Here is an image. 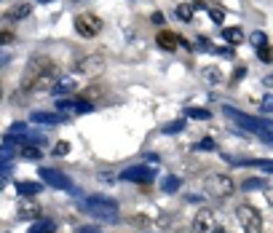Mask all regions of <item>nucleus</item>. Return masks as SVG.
I'll use <instances>...</instances> for the list:
<instances>
[{
  "mask_svg": "<svg viewBox=\"0 0 273 233\" xmlns=\"http://www.w3.org/2000/svg\"><path fill=\"white\" fill-rule=\"evenodd\" d=\"M43 153H40V147H35V145H25V150H22V158H27V161H38Z\"/></svg>",
  "mask_w": 273,
  "mask_h": 233,
  "instance_id": "nucleus-22",
  "label": "nucleus"
},
{
  "mask_svg": "<svg viewBox=\"0 0 273 233\" xmlns=\"http://www.w3.org/2000/svg\"><path fill=\"white\" fill-rule=\"evenodd\" d=\"M38 3H51V0H38Z\"/></svg>",
  "mask_w": 273,
  "mask_h": 233,
  "instance_id": "nucleus-39",
  "label": "nucleus"
},
{
  "mask_svg": "<svg viewBox=\"0 0 273 233\" xmlns=\"http://www.w3.org/2000/svg\"><path fill=\"white\" fill-rule=\"evenodd\" d=\"M156 40H158V46H161V49L163 51H177V49H180V35H177V32H172V30H161L158 35H156Z\"/></svg>",
  "mask_w": 273,
  "mask_h": 233,
  "instance_id": "nucleus-11",
  "label": "nucleus"
},
{
  "mask_svg": "<svg viewBox=\"0 0 273 233\" xmlns=\"http://www.w3.org/2000/svg\"><path fill=\"white\" fill-rule=\"evenodd\" d=\"M209 16H212L215 25H222V22H225V11L222 8H209Z\"/></svg>",
  "mask_w": 273,
  "mask_h": 233,
  "instance_id": "nucleus-29",
  "label": "nucleus"
},
{
  "mask_svg": "<svg viewBox=\"0 0 273 233\" xmlns=\"http://www.w3.org/2000/svg\"><path fill=\"white\" fill-rule=\"evenodd\" d=\"M215 228V212L212 209H201L193 220V233H212Z\"/></svg>",
  "mask_w": 273,
  "mask_h": 233,
  "instance_id": "nucleus-10",
  "label": "nucleus"
},
{
  "mask_svg": "<svg viewBox=\"0 0 273 233\" xmlns=\"http://www.w3.org/2000/svg\"><path fill=\"white\" fill-rule=\"evenodd\" d=\"M222 38L228 40L230 46H239V43H244V30L241 27H225L222 30Z\"/></svg>",
  "mask_w": 273,
  "mask_h": 233,
  "instance_id": "nucleus-16",
  "label": "nucleus"
},
{
  "mask_svg": "<svg viewBox=\"0 0 273 233\" xmlns=\"http://www.w3.org/2000/svg\"><path fill=\"white\" fill-rule=\"evenodd\" d=\"M257 56H260V62H263V65H270V59H273L270 46H268V43H265V46H260V49H257Z\"/></svg>",
  "mask_w": 273,
  "mask_h": 233,
  "instance_id": "nucleus-24",
  "label": "nucleus"
},
{
  "mask_svg": "<svg viewBox=\"0 0 273 233\" xmlns=\"http://www.w3.org/2000/svg\"><path fill=\"white\" fill-rule=\"evenodd\" d=\"M3 188H6V177L0 174V190H3Z\"/></svg>",
  "mask_w": 273,
  "mask_h": 233,
  "instance_id": "nucleus-37",
  "label": "nucleus"
},
{
  "mask_svg": "<svg viewBox=\"0 0 273 233\" xmlns=\"http://www.w3.org/2000/svg\"><path fill=\"white\" fill-rule=\"evenodd\" d=\"M150 22H153V25H163V14H161V11H156V14L150 16Z\"/></svg>",
  "mask_w": 273,
  "mask_h": 233,
  "instance_id": "nucleus-35",
  "label": "nucleus"
},
{
  "mask_svg": "<svg viewBox=\"0 0 273 233\" xmlns=\"http://www.w3.org/2000/svg\"><path fill=\"white\" fill-rule=\"evenodd\" d=\"M16 190H19L22 196H38V193L43 190V185H40V182H30V180H25V182H19V185H16Z\"/></svg>",
  "mask_w": 273,
  "mask_h": 233,
  "instance_id": "nucleus-17",
  "label": "nucleus"
},
{
  "mask_svg": "<svg viewBox=\"0 0 273 233\" xmlns=\"http://www.w3.org/2000/svg\"><path fill=\"white\" fill-rule=\"evenodd\" d=\"M75 30L83 38H94V35H99V30H102V19H97L94 14H80L75 19Z\"/></svg>",
  "mask_w": 273,
  "mask_h": 233,
  "instance_id": "nucleus-7",
  "label": "nucleus"
},
{
  "mask_svg": "<svg viewBox=\"0 0 273 233\" xmlns=\"http://www.w3.org/2000/svg\"><path fill=\"white\" fill-rule=\"evenodd\" d=\"M225 115H228V118H233V121L239 123L241 129H246V132H255V134H260V132H265V129H268V121H263V118H255V115H246V113L236 110V108H228V104H225Z\"/></svg>",
  "mask_w": 273,
  "mask_h": 233,
  "instance_id": "nucleus-3",
  "label": "nucleus"
},
{
  "mask_svg": "<svg viewBox=\"0 0 273 233\" xmlns=\"http://www.w3.org/2000/svg\"><path fill=\"white\" fill-rule=\"evenodd\" d=\"M196 147H198V150H215V139H212V137H204Z\"/></svg>",
  "mask_w": 273,
  "mask_h": 233,
  "instance_id": "nucleus-31",
  "label": "nucleus"
},
{
  "mask_svg": "<svg viewBox=\"0 0 273 233\" xmlns=\"http://www.w3.org/2000/svg\"><path fill=\"white\" fill-rule=\"evenodd\" d=\"M185 118H193V121H209L212 113L204 110V108H187L185 110Z\"/></svg>",
  "mask_w": 273,
  "mask_h": 233,
  "instance_id": "nucleus-19",
  "label": "nucleus"
},
{
  "mask_svg": "<svg viewBox=\"0 0 273 233\" xmlns=\"http://www.w3.org/2000/svg\"><path fill=\"white\" fill-rule=\"evenodd\" d=\"M11 158H14V147H0V164H11Z\"/></svg>",
  "mask_w": 273,
  "mask_h": 233,
  "instance_id": "nucleus-28",
  "label": "nucleus"
},
{
  "mask_svg": "<svg viewBox=\"0 0 273 233\" xmlns=\"http://www.w3.org/2000/svg\"><path fill=\"white\" fill-rule=\"evenodd\" d=\"M70 108H73V102H70V99H59L56 102V110H70Z\"/></svg>",
  "mask_w": 273,
  "mask_h": 233,
  "instance_id": "nucleus-34",
  "label": "nucleus"
},
{
  "mask_svg": "<svg viewBox=\"0 0 273 233\" xmlns=\"http://www.w3.org/2000/svg\"><path fill=\"white\" fill-rule=\"evenodd\" d=\"M249 43H252L255 49H260V46H265V43H268V35L257 30V32H252V35H249Z\"/></svg>",
  "mask_w": 273,
  "mask_h": 233,
  "instance_id": "nucleus-23",
  "label": "nucleus"
},
{
  "mask_svg": "<svg viewBox=\"0 0 273 233\" xmlns=\"http://www.w3.org/2000/svg\"><path fill=\"white\" fill-rule=\"evenodd\" d=\"M241 188H244V190H257V188H265V180H244Z\"/></svg>",
  "mask_w": 273,
  "mask_h": 233,
  "instance_id": "nucleus-27",
  "label": "nucleus"
},
{
  "mask_svg": "<svg viewBox=\"0 0 273 233\" xmlns=\"http://www.w3.org/2000/svg\"><path fill=\"white\" fill-rule=\"evenodd\" d=\"M8 62H11V56H8L6 51H0V67H6Z\"/></svg>",
  "mask_w": 273,
  "mask_h": 233,
  "instance_id": "nucleus-36",
  "label": "nucleus"
},
{
  "mask_svg": "<svg viewBox=\"0 0 273 233\" xmlns=\"http://www.w3.org/2000/svg\"><path fill=\"white\" fill-rule=\"evenodd\" d=\"M153 177H156V169L145 166V164H142V166H129L126 172H121V180H126V182H142V185H145Z\"/></svg>",
  "mask_w": 273,
  "mask_h": 233,
  "instance_id": "nucleus-8",
  "label": "nucleus"
},
{
  "mask_svg": "<svg viewBox=\"0 0 273 233\" xmlns=\"http://www.w3.org/2000/svg\"><path fill=\"white\" fill-rule=\"evenodd\" d=\"M30 233H54V223L51 220H38V223L30 228Z\"/></svg>",
  "mask_w": 273,
  "mask_h": 233,
  "instance_id": "nucleus-20",
  "label": "nucleus"
},
{
  "mask_svg": "<svg viewBox=\"0 0 273 233\" xmlns=\"http://www.w3.org/2000/svg\"><path fill=\"white\" fill-rule=\"evenodd\" d=\"M59 80V70L49 59H32L27 65V73L22 78V89L27 91H51Z\"/></svg>",
  "mask_w": 273,
  "mask_h": 233,
  "instance_id": "nucleus-1",
  "label": "nucleus"
},
{
  "mask_svg": "<svg viewBox=\"0 0 273 233\" xmlns=\"http://www.w3.org/2000/svg\"><path fill=\"white\" fill-rule=\"evenodd\" d=\"M78 70L83 75H89V78H97L102 70H104V59L99 54H91V56H86V59H80L78 62Z\"/></svg>",
  "mask_w": 273,
  "mask_h": 233,
  "instance_id": "nucleus-9",
  "label": "nucleus"
},
{
  "mask_svg": "<svg viewBox=\"0 0 273 233\" xmlns=\"http://www.w3.org/2000/svg\"><path fill=\"white\" fill-rule=\"evenodd\" d=\"M30 14H32V6L30 3H16V6H11L8 8V19L11 22H19V19H30Z\"/></svg>",
  "mask_w": 273,
  "mask_h": 233,
  "instance_id": "nucleus-14",
  "label": "nucleus"
},
{
  "mask_svg": "<svg viewBox=\"0 0 273 233\" xmlns=\"http://www.w3.org/2000/svg\"><path fill=\"white\" fill-rule=\"evenodd\" d=\"M204 185H206V193L215 196V199H228V196L236 190V185H233V180L228 177V174H209Z\"/></svg>",
  "mask_w": 273,
  "mask_h": 233,
  "instance_id": "nucleus-5",
  "label": "nucleus"
},
{
  "mask_svg": "<svg viewBox=\"0 0 273 233\" xmlns=\"http://www.w3.org/2000/svg\"><path fill=\"white\" fill-rule=\"evenodd\" d=\"M73 110H75V113H91L94 104H91L89 99H80V102H73Z\"/></svg>",
  "mask_w": 273,
  "mask_h": 233,
  "instance_id": "nucleus-25",
  "label": "nucleus"
},
{
  "mask_svg": "<svg viewBox=\"0 0 273 233\" xmlns=\"http://www.w3.org/2000/svg\"><path fill=\"white\" fill-rule=\"evenodd\" d=\"M70 153V142H65V139H59L56 147H54V156H67Z\"/></svg>",
  "mask_w": 273,
  "mask_h": 233,
  "instance_id": "nucleus-30",
  "label": "nucleus"
},
{
  "mask_svg": "<svg viewBox=\"0 0 273 233\" xmlns=\"http://www.w3.org/2000/svg\"><path fill=\"white\" fill-rule=\"evenodd\" d=\"M212 233H228V230H222V228H217V225H215V228H212Z\"/></svg>",
  "mask_w": 273,
  "mask_h": 233,
  "instance_id": "nucleus-38",
  "label": "nucleus"
},
{
  "mask_svg": "<svg viewBox=\"0 0 273 233\" xmlns=\"http://www.w3.org/2000/svg\"><path fill=\"white\" fill-rule=\"evenodd\" d=\"M86 212L91 217L102 220V223H118V204L113 199H104V196H91V199L83 201Z\"/></svg>",
  "mask_w": 273,
  "mask_h": 233,
  "instance_id": "nucleus-2",
  "label": "nucleus"
},
{
  "mask_svg": "<svg viewBox=\"0 0 273 233\" xmlns=\"http://www.w3.org/2000/svg\"><path fill=\"white\" fill-rule=\"evenodd\" d=\"M174 14H177V19H180V22H185V25H187V22H193V6L191 3H180Z\"/></svg>",
  "mask_w": 273,
  "mask_h": 233,
  "instance_id": "nucleus-18",
  "label": "nucleus"
},
{
  "mask_svg": "<svg viewBox=\"0 0 273 233\" xmlns=\"http://www.w3.org/2000/svg\"><path fill=\"white\" fill-rule=\"evenodd\" d=\"M260 108H263V113H270V110H273V97H265Z\"/></svg>",
  "mask_w": 273,
  "mask_h": 233,
  "instance_id": "nucleus-33",
  "label": "nucleus"
},
{
  "mask_svg": "<svg viewBox=\"0 0 273 233\" xmlns=\"http://www.w3.org/2000/svg\"><path fill=\"white\" fill-rule=\"evenodd\" d=\"M177 188H180V180L177 177H163V182H161L163 193H177Z\"/></svg>",
  "mask_w": 273,
  "mask_h": 233,
  "instance_id": "nucleus-21",
  "label": "nucleus"
},
{
  "mask_svg": "<svg viewBox=\"0 0 273 233\" xmlns=\"http://www.w3.org/2000/svg\"><path fill=\"white\" fill-rule=\"evenodd\" d=\"M236 217H239L244 233H263V217H260V212L255 206L241 204L239 209H236Z\"/></svg>",
  "mask_w": 273,
  "mask_h": 233,
  "instance_id": "nucleus-4",
  "label": "nucleus"
},
{
  "mask_svg": "<svg viewBox=\"0 0 273 233\" xmlns=\"http://www.w3.org/2000/svg\"><path fill=\"white\" fill-rule=\"evenodd\" d=\"M40 180H43L46 185H51V188H56V190L75 193V182L70 180L65 172H59V169H40Z\"/></svg>",
  "mask_w": 273,
  "mask_h": 233,
  "instance_id": "nucleus-6",
  "label": "nucleus"
},
{
  "mask_svg": "<svg viewBox=\"0 0 273 233\" xmlns=\"http://www.w3.org/2000/svg\"><path fill=\"white\" fill-rule=\"evenodd\" d=\"M204 78H209L212 83H222V75H220V70H215V67L204 70Z\"/></svg>",
  "mask_w": 273,
  "mask_h": 233,
  "instance_id": "nucleus-26",
  "label": "nucleus"
},
{
  "mask_svg": "<svg viewBox=\"0 0 273 233\" xmlns=\"http://www.w3.org/2000/svg\"><path fill=\"white\" fill-rule=\"evenodd\" d=\"M30 121L35 123V126H56V123H62L65 121V115H59V113H32L30 115Z\"/></svg>",
  "mask_w": 273,
  "mask_h": 233,
  "instance_id": "nucleus-12",
  "label": "nucleus"
},
{
  "mask_svg": "<svg viewBox=\"0 0 273 233\" xmlns=\"http://www.w3.org/2000/svg\"><path fill=\"white\" fill-rule=\"evenodd\" d=\"M0 99H3V86H0Z\"/></svg>",
  "mask_w": 273,
  "mask_h": 233,
  "instance_id": "nucleus-40",
  "label": "nucleus"
},
{
  "mask_svg": "<svg viewBox=\"0 0 273 233\" xmlns=\"http://www.w3.org/2000/svg\"><path fill=\"white\" fill-rule=\"evenodd\" d=\"M78 89V80H75V75H62V78H59L56 80V83H54V94H70V91H75Z\"/></svg>",
  "mask_w": 273,
  "mask_h": 233,
  "instance_id": "nucleus-13",
  "label": "nucleus"
},
{
  "mask_svg": "<svg viewBox=\"0 0 273 233\" xmlns=\"http://www.w3.org/2000/svg\"><path fill=\"white\" fill-rule=\"evenodd\" d=\"M19 217L22 220H40V206L35 201H22L19 204Z\"/></svg>",
  "mask_w": 273,
  "mask_h": 233,
  "instance_id": "nucleus-15",
  "label": "nucleus"
},
{
  "mask_svg": "<svg viewBox=\"0 0 273 233\" xmlns=\"http://www.w3.org/2000/svg\"><path fill=\"white\" fill-rule=\"evenodd\" d=\"M182 126H185L182 121H174V123H169V126H166V129H163V132H166V134H174V132H180V129H182Z\"/></svg>",
  "mask_w": 273,
  "mask_h": 233,
  "instance_id": "nucleus-32",
  "label": "nucleus"
}]
</instances>
